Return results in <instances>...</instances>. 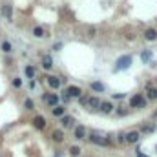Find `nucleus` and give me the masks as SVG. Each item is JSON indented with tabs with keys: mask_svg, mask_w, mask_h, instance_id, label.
Instances as JSON below:
<instances>
[{
	"mask_svg": "<svg viewBox=\"0 0 157 157\" xmlns=\"http://www.w3.org/2000/svg\"><path fill=\"white\" fill-rule=\"evenodd\" d=\"M51 112H53L55 117H62V115H64V108H62V106H55Z\"/></svg>",
	"mask_w": 157,
	"mask_h": 157,
	"instance_id": "nucleus-18",
	"label": "nucleus"
},
{
	"mask_svg": "<svg viewBox=\"0 0 157 157\" xmlns=\"http://www.w3.org/2000/svg\"><path fill=\"white\" fill-rule=\"evenodd\" d=\"M80 88L79 86H70L68 90H66V95H64V99H68V97H80Z\"/></svg>",
	"mask_w": 157,
	"mask_h": 157,
	"instance_id": "nucleus-6",
	"label": "nucleus"
},
{
	"mask_svg": "<svg viewBox=\"0 0 157 157\" xmlns=\"http://www.w3.org/2000/svg\"><path fill=\"white\" fill-rule=\"evenodd\" d=\"M88 104H90V106H93V108H101V101H99L97 97H91V99H88Z\"/></svg>",
	"mask_w": 157,
	"mask_h": 157,
	"instance_id": "nucleus-17",
	"label": "nucleus"
},
{
	"mask_svg": "<svg viewBox=\"0 0 157 157\" xmlns=\"http://www.w3.org/2000/svg\"><path fill=\"white\" fill-rule=\"evenodd\" d=\"M143 132L150 134V132H154V126H143Z\"/></svg>",
	"mask_w": 157,
	"mask_h": 157,
	"instance_id": "nucleus-27",
	"label": "nucleus"
},
{
	"mask_svg": "<svg viewBox=\"0 0 157 157\" xmlns=\"http://www.w3.org/2000/svg\"><path fill=\"white\" fill-rule=\"evenodd\" d=\"M146 104V101H145V97L141 95V93H137V95H134L132 99H130V106L132 108H143Z\"/></svg>",
	"mask_w": 157,
	"mask_h": 157,
	"instance_id": "nucleus-2",
	"label": "nucleus"
},
{
	"mask_svg": "<svg viewBox=\"0 0 157 157\" xmlns=\"http://www.w3.org/2000/svg\"><path fill=\"white\" fill-rule=\"evenodd\" d=\"M145 38H146V40H155L157 38V29H154V27L146 29V31H145Z\"/></svg>",
	"mask_w": 157,
	"mask_h": 157,
	"instance_id": "nucleus-10",
	"label": "nucleus"
},
{
	"mask_svg": "<svg viewBox=\"0 0 157 157\" xmlns=\"http://www.w3.org/2000/svg\"><path fill=\"white\" fill-rule=\"evenodd\" d=\"M51 137H53L55 143H62V141H64V134H62V130H55V132L51 134Z\"/></svg>",
	"mask_w": 157,
	"mask_h": 157,
	"instance_id": "nucleus-12",
	"label": "nucleus"
},
{
	"mask_svg": "<svg viewBox=\"0 0 157 157\" xmlns=\"http://www.w3.org/2000/svg\"><path fill=\"white\" fill-rule=\"evenodd\" d=\"M24 106H26L27 110H33V108H35V104H33V101H31V99H27V101L24 102Z\"/></svg>",
	"mask_w": 157,
	"mask_h": 157,
	"instance_id": "nucleus-25",
	"label": "nucleus"
},
{
	"mask_svg": "<svg viewBox=\"0 0 157 157\" xmlns=\"http://www.w3.org/2000/svg\"><path fill=\"white\" fill-rule=\"evenodd\" d=\"M113 97H115V99H123V97H124V93H115Z\"/></svg>",
	"mask_w": 157,
	"mask_h": 157,
	"instance_id": "nucleus-28",
	"label": "nucleus"
},
{
	"mask_svg": "<svg viewBox=\"0 0 157 157\" xmlns=\"http://www.w3.org/2000/svg\"><path fill=\"white\" fill-rule=\"evenodd\" d=\"M139 139H141V134H139V132H130V134H126V143H128V145H135Z\"/></svg>",
	"mask_w": 157,
	"mask_h": 157,
	"instance_id": "nucleus-7",
	"label": "nucleus"
},
{
	"mask_svg": "<svg viewBox=\"0 0 157 157\" xmlns=\"http://www.w3.org/2000/svg\"><path fill=\"white\" fill-rule=\"evenodd\" d=\"M70 155L79 157L80 155V148H79V146H71V148H70Z\"/></svg>",
	"mask_w": 157,
	"mask_h": 157,
	"instance_id": "nucleus-22",
	"label": "nucleus"
},
{
	"mask_svg": "<svg viewBox=\"0 0 157 157\" xmlns=\"http://www.w3.org/2000/svg\"><path fill=\"white\" fill-rule=\"evenodd\" d=\"M26 75L31 79V77L35 75V68H33V66H27V68H26Z\"/></svg>",
	"mask_w": 157,
	"mask_h": 157,
	"instance_id": "nucleus-24",
	"label": "nucleus"
},
{
	"mask_svg": "<svg viewBox=\"0 0 157 157\" xmlns=\"http://www.w3.org/2000/svg\"><path fill=\"white\" fill-rule=\"evenodd\" d=\"M146 97L148 99H157V90L152 84H148V88H146Z\"/></svg>",
	"mask_w": 157,
	"mask_h": 157,
	"instance_id": "nucleus-13",
	"label": "nucleus"
},
{
	"mask_svg": "<svg viewBox=\"0 0 157 157\" xmlns=\"http://www.w3.org/2000/svg\"><path fill=\"white\" fill-rule=\"evenodd\" d=\"M33 35L40 38V37H44V35H46V31H44V27H40V26H37V27H33Z\"/></svg>",
	"mask_w": 157,
	"mask_h": 157,
	"instance_id": "nucleus-16",
	"label": "nucleus"
},
{
	"mask_svg": "<svg viewBox=\"0 0 157 157\" xmlns=\"http://www.w3.org/2000/svg\"><path fill=\"white\" fill-rule=\"evenodd\" d=\"M44 101H46L49 106L55 108V106H59V101H60V99H59L57 93H46V95H44Z\"/></svg>",
	"mask_w": 157,
	"mask_h": 157,
	"instance_id": "nucleus-3",
	"label": "nucleus"
},
{
	"mask_svg": "<svg viewBox=\"0 0 157 157\" xmlns=\"http://www.w3.org/2000/svg\"><path fill=\"white\" fill-rule=\"evenodd\" d=\"M137 157H148V155H145L143 152H139V150H137Z\"/></svg>",
	"mask_w": 157,
	"mask_h": 157,
	"instance_id": "nucleus-29",
	"label": "nucleus"
},
{
	"mask_svg": "<svg viewBox=\"0 0 157 157\" xmlns=\"http://www.w3.org/2000/svg\"><path fill=\"white\" fill-rule=\"evenodd\" d=\"M141 59H143V62H148V60L152 59V51H150V49L143 51V53H141Z\"/></svg>",
	"mask_w": 157,
	"mask_h": 157,
	"instance_id": "nucleus-20",
	"label": "nucleus"
},
{
	"mask_svg": "<svg viewBox=\"0 0 157 157\" xmlns=\"http://www.w3.org/2000/svg\"><path fill=\"white\" fill-rule=\"evenodd\" d=\"M90 88H91L93 91H97V93H102V91H104V84H102V82H91Z\"/></svg>",
	"mask_w": 157,
	"mask_h": 157,
	"instance_id": "nucleus-14",
	"label": "nucleus"
},
{
	"mask_svg": "<svg viewBox=\"0 0 157 157\" xmlns=\"http://www.w3.org/2000/svg\"><path fill=\"white\" fill-rule=\"evenodd\" d=\"M130 66H132V57H130V55H123V57H119L117 62H115V71L128 70Z\"/></svg>",
	"mask_w": 157,
	"mask_h": 157,
	"instance_id": "nucleus-1",
	"label": "nucleus"
},
{
	"mask_svg": "<svg viewBox=\"0 0 157 157\" xmlns=\"http://www.w3.org/2000/svg\"><path fill=\"white\" fill-rule=\"evenodd\" d=\"M75 139H86V128L84 126H77L75 128Z\"/></svg>",
	"mask_w": 157,
	"mask_h": 157,
	"instance_id": "nucleus-11",
	"label": "nucleus"
},
{
	"mask_svg": "<svg viewBox=\"0 0 157 157\" xmlns=\"http://www.w3.org/2000/svg\"><path fill=\"white\" fill-rule=\"evenodd\" d=\"M46 80H48V86H49L51 90H59V88H60V79H59V77L49 75V77H46Z\"/></svg>",
	"mask_w": 157,
	"mask_h": 157,
	"instance_id": "nucleus-5",
	"label": "nucleus"
},
{
	"mask_svg": "<svg viewBox=\"0 0 157 157\" xmlns=\"http://www.w3.org/2000/svg\"><path fill=\"white\" fill-rule=\"evenodd\" d=\"M90 141H91V143H95V145H101V146H108V145H110V139L101 137V135H97V134L90 135Z\"/></svg>",
	"mask_w": 157,
	"mask_h": 157,
	"instance_id": "nucleus-4",
	"label": "nucleus"
},
{
	"mask_svg": "<svg viewBox=\"0 0 157 157\" xmlns=\"http://www.w3.org/2000/svg\"><path fill=\"white\" fill-rule=\"evenodd\" d=\"M60 123H62V126H66V128H68V126H71V124H73V117L66 115V117H62V121H60Z\"/></svg>",
	"mask_w": 157,
	"mask_h": 157,
	"instance_id": "nucleus-19",
	"label": "nucleus"
},
{
	"mask_svg": "<svg viewBox=\"0 0 157 157\" xmlns=\"http://www.w3.org/2000/svg\"><path fill=\"white\" fill-rule=\"evenodd\" d=\"M13 86H15V88H20V86H22V80H20V79H13Z\"/></svg>",
	"mask_w": 157,
	"mask_h": 157,
	"instance_id": "nucleus-26",
	"label": "nucleus"
},
{
	"mask_svg": "<svg viewBox=\"0 0 157 157\" xmlns=\"http://www.w3.org/2000/svg\"><path fill=\"white\" fill-rule=\"evenodd\" d=\"M11 49H13V48H11V44H9L7 40H4V42H2V51H4V53H9Z\"/></svg>",
	"mask_w": 157,
	"mask_h": 157,
	"instance_id": "nucleus-23",
	"label": "nucleus"
},
{
	"mask_svg": "<svg viewBox=\"0 0 157 157\" xmlns=\"http://www.w3.org/2000/svg\"><path fill=\"white\" fill-rule=\"evenodd\" d=\"M112 110H113L112 102H101V112L102 113H112Z\"/></svg>",
	"mask_w": 157,
	"mask_h": 157,
	"instance_id": "nucleus-15",
	"label": "nucleus"
},
{
	"mask_svg": "<svg viewBox=\"0 0 157 157\" xmlns=\"http://www.w3.org/2000/svg\"><path fill=\"white\" fill-rule=\"evenodd\" d=\"M42 68H44V70H51V68H53V60H51L49 55H44V57H42Z\"/></svg>",
	"mask_w": 157,
	"mask_h": 157,
	"instance_id": "nucleus-9",
	"label": "nucleus"
},
{
	"mask_svg": "<svg viewBox=\"0 0 157 157\" xmlns=\"http://www.w3.org/2000/svg\"><path fill=\"white\" fill-rule=\"evenodd\" d=\"M2 15H4L5 18H11V5H4V7H2Z\"/></svg>",
	"mask_w": 157,
	"mask_h": 157,
	"instance_id": "nucleus-21",
	"label": "nucleus"
},
{
	"mask_svg": "<svg viewBox=\"0 0 157 157\" xmlns=\"http://www.w3.org/2000/svg\"><path fill=\"white\" fill-rule=\"evenodd\" d=\"M33 124H35V128H38V130H44V128H46V119H44L42 115H37V117L33 119Z\"/></svg>",
	"mask_w": 157,
	"mask_h": 157,
	"instance_id": "nucleus-8",
	"label": "nucleus"
}]
</instances>
